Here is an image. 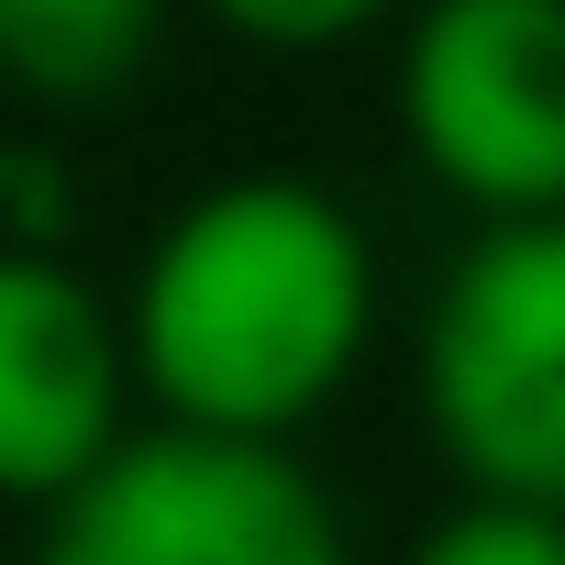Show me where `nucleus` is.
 I'll use <instances>...</instances> for the list:
<instances>
[{"mask_svg":"<svg viewBox=\"0 0 565 565\" xmlns=\"http://www.w3.org/2000/svg\"><path fill=\"white\" fill-rule=\"evenodd\" d=\"M111 311L156 422L300 444L377 355L388 266L344 189L300 167H233L145 233Z\"/></svg>","mask_w":565,"mask_h":565,"instance_id":"f257e3e1","label":"nucleus"},{"mask_svg":"<svg viewBox=\"0 0 565 565\" xmlns=\"http://www.w3.org/2000/svg\"><path fill=\"white\" fill-rule=\"evenodd\" d=\"M411 399L466 499L565 510V211L477 222L411 333Z\"/></svg>","mask_w":565,"mask_h":565,"instance_id":"f03ea898","label":"nucleus"},{"mask_svg":"<svg viewBox=\"0 0 565 565\" xmlns=\"http://www.w3.org/2000/svg\"><path fill=\"white\" fill-rule=\"evenodd\" d=\"M34 521V565H355V532L300 444L189 422H134Z\"/></svg>","mask_w":565,"mask_h":565,"instance_id":"7ed1b4c3","label":"nucleus"},{"mask_svg":"<svg viewBox=\"0 0 565 565\" xmlns=\"http://www.w3.org/2000/svg\"><path fill=\"white\" fill-rule=\"evenodd\" d=\"M388 122L455 211H565V0H399Z\"/></svg>","mask_w":565,"mask_h":565,"instance_id":"20e7f679","label":"nucleus"},{"mask_svg":"<svg viewBox=\"0 0 565 565\" xmlns=\"http://www.w3.org/2000/svg\"><path fill=\"white\" fill-rule=\"evenodd\" d=\"M134 433L122 311L78 255L0 244V499L45 510Z\"/></svg>","mask_w":565,"mask_h":565,"instance_id":"39448f33","label":"nucleus"},{"mask_svg":"<svg viewBox=\"0 0 565 565\" xmlns=\"http://www.w3.org/2000/svg\"><path fill=\"white\" fill-rule=\"evenodd\" d=\"M167 45V0H0V89L23 111H100Z\"/></svg>","mask_w":565,"mask_h":565,"instance_id":"423d86ee","label":"nucleus"},{"mask_svg":"<svg viewBox=\"0 0 565 565\" xmlns=\"http://www.w3.org/2000/svg\"><path fill=\"white\" fill-rule=\"evenodd\" d=\"M78 156L56 134H0V244L23 255H67L78 244Z\"/></svg>","mask_w":565,"mask_h":565,"instance_id":"0eeeda50","label":"nucleus"},{"mask_svg":"<svg viewBox=\"0 0 565 565\" xmlns=\"http://www.w3.org/2000/svg\"><path fill=\"white\" fill-rule=\"evenodd\" d=\"M399 565H565V510H521V499H455L444 521L411 532Z\"/></svg>","mask_w":565,"mask_h":565,"instance_id":"6e6552de","label":"nucleus"},{"mask_svg":"<svg viewBox=\"0 0 565 565\" xmlns=\"http://www.w3.org/2000/svg\"><path fill=\"white\" fill-rule=\"evenodd\" d=\"M189 12L222 23L233 45H255V56H333V45L399 23V0H189Z\"/></svg>","mask_w":565,"mask_h":565,"instance_id":"1a4fd4ad","label":"nucleus"}]
</instances>
